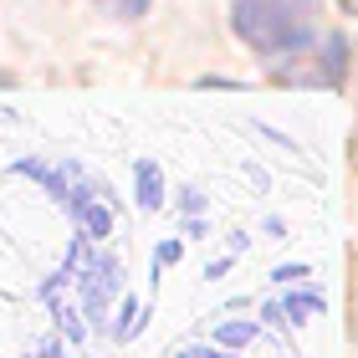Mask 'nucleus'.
Instances as JSON below:
<instances>
[{
	"label": "nucleus",
	"mask_w": 358,
	"mask_h": 358,
	"mask_svg": "<svg viewBox=\"0 0 358 358\" xmlns=\"http://www.w3.org/2000/svg\"><path fill=\"white\" fill-rule=\"evenodd\" d=\"M317 0H236L231 26L262 62H282L317 41Z\"/></svg>",
	"instance_id": "nucleus-1"
},
{
	"label": "nucleus",
	"mask_w": 358,
	"mask_h": 358,
	"mask_svg": "<svg viewBox=\"0 0 358 358\" xmlns=\"http://www.w3.org/2000/svg\"><path fill=\"white\" fill-rule=\"evenodd\" d=\"M271 77L282 87H343L348 77V41L338 36H317L313 46H302V52H292L282 62H266Z\"/></svg>",
	"instance_id": "nucleus-2"
},
{
	"label": "nucleus",
	"mask_w": 358,
	"mask_h": 358,
	"mask_svg": "<svg viewBox=\"0 0 358 358\" xmlns=\"http://www.w3.org/2000/svg\"><path fill=\"white\" fill-rule=\"evenodd\" d=\"M138 194H143V205H159V169L154 164H138Z\"/></svg>",
	"instance_id": "nucleus-3"
},
{
	"label": "nucleus",
	"mask_w": 358,
	"mask_h": 358,
	"mask_svg": "<svg viewBox=\"0 0 358 358\" xmlns=\"http://www.w3.org/2000/svg\"><path fill=\"white\" fill-rule=\"evenodd\" d=\"M103 10H113V15H123V21H134V15H143L149 10V0H97Z\"/></svg>",
	"instance_id": "nucleus-4"
},
{
	"label": "nucleus",
	"mask_w": 358,
	"mask_h": 358,
	"mask_svg": "<svg viewBox=\"0 0 358 358\" xmlns=\"http://www.w3.org/2000/svg\"><path fill=\"white\" fill-rule=\"evenodd\" d=\"M251 333H256V322H225V328H220V343H246Z\"/></svg>",
	"instance_id": "nucleus-5"
},
{
	"label": "nucleus",
	"mask_w": 358,
	"mask_h": 358,
	"mask_svg": "<svg viewBox=\"0 0 358 358\" xmlns=\"http://www.w3.org/2000/svg\"><path fill=\"white\" fill-rule=\"evenodd\" d=\"M287 313H292V322L307 317V313H317V297H292V302H287Z\"/></svg>",
	"instance_id": "nucleus-6"
},
{
	"label": "nucleus",
	"mask_w": 358,
	"mask_h": 358,
	"mask_svg": "<svg viewBox=\"0 0 358 358\" xmlns=\"http://www.w3.org/2000/svg\"><path fill=\"white\" fill-rule=\"evenodd\" d=\"M179 256H185V246H179V241H169V246H159V266H164V262H179Z\"/></svg>",
	"instance_id": "nucleus-7"
},
{
	"label": "nucleus",
	"mask_w": 358,
	"mask_h": 358,
	"mask_svg": "<svg viewBox=\"0 0 358 358\" xmlns=\"http://www.w3.org/2000/svg\"><path fill=\"white\" fill-rule=\"evenodd\" d=\"M302 276H307V266H282V271H276V282H302Z\"/></svg>",
	"instance_id": "nucleus-8"
},
{
	"label": "nucleus",
	"mask_w": 358,
	"mask_h": 358,
	"mask_svg": "<svg viewBox=\"0 0 358 358\" xmlns=\"http://www.w3.org/2000/svg\"><path fill=\"white\" fill-rule=\"evenodd\" d=\"M179 358H231V353H215V348H185Z\"/></svg>",
	"instance_id": "nucleus-9"
},
{
	"label": "nucleus",
	"mask_w": 358,
	"mask_h": 358,
	"mask_svg": "<svg viewBox=\"0 0 358 358\" xmlns=\"http://www.w3.org/2000/svg\"><path fill=\"white\" fill-rule=\"evenodd\" d=\"M338 6H343V15H358V0H338Z\"/></svg>",
	"instance_id": "nucleus-10"
}]
</instances>
